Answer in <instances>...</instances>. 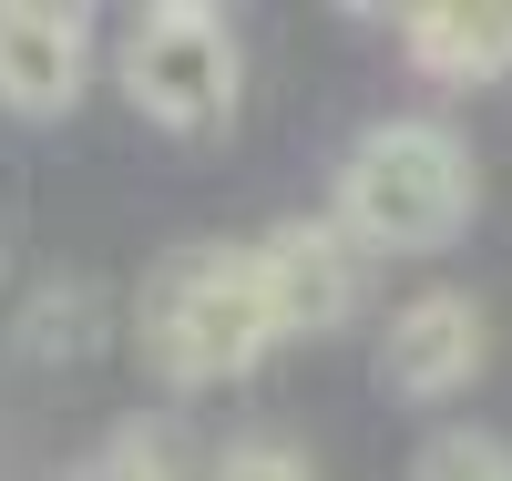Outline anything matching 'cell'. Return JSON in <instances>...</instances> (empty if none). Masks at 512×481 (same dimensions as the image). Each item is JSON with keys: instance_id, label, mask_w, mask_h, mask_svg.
<instances>
[{"instance_id": "cell-1", "label": "cell", "mask_w": 512, "mask_h": 481, "mask_svg": "<svg viewBox=\"0 0 512 481\" xmlns=\"http://www.w3.org/2000/svg\"><path fill=\"white\" fill-rule=\"evenodd\" d=\"M134 338H144L154 379L216 389V379H246L256 359H267V348L287 338V318L267 297L256 246H175V256H154V277H144Z\"/></svg>"}, {"instance_id": "cell-2", "label": "cell", "mask_w": 512, "mask_h": 481, "mask_svg": "<svg viewBox=\"0 0 512 481\" xmlns=\"http://www.w3.org/2000/svg\"><path fill=\"white\" fill-rule=\"evenodd\" d=\"M472 205H482V174L461 154V134H441V123H369L349 144V164H338L328 215L369 256H441V246H461Z\"/></svg>"}, {"instance_id": "cell-3", "label": "cell", "mask_w": 512, "mask_h": 481, "mask_svg": "<svg viewBox=\"0 0 512 481\" xmlns=\"http://www.w3.org/2000/svg\"><path fill=\"white\" fill-rule=\"evenodd\" d=\"M113 72H123V103L144 123H164V134H226L236 103H246V52H236V31L205 11V0H154V11H134Z\"/></svg>"}, {"instance_id": "cell-4", "label": "cell", "mask_w": 512, "mask_h": 481, "mask_svg": "<svg viewBox=\"0 0 512 481\" xmlns=\"http://www.w3.org/2000/svg\"><path fill=\"white\" fill-rule=\"evenodd\" d=\"M256 267H267V297H277L287 338L349 328L359 297H369V246L338 226V215H287L277 236H256Z\"/></svg>"}, {"instance_id": "cell-5", "label": "cell", "mask_w": 512, "mask_h": 481, "mask_svg": "<svg viewBox=\"0 0 512 481\" xmlns=\"http://www.w3.org/2000/svg\"><path fill=\"white\" fill-rule=\"evenodd\" d=\"M93 82V11L72 0H0V103L21 123H52Z\"/></svg>"}, {"instance_id": "cell-6", "label": "cell", "mask_w": 512, "mask_h": 481, "mask_svg": "<svg viewBox=\"0 0 512 481\" xmlns=\"http://www.w3.org/2000/svg\"><path fill=\"white\" fill-rule=\"evenodd\" d=\"M482 359H492L482 297L431 287V297H410L390 318V338H379V389H390V400H451V389L482 379Z\"/></svg>"}, {"instance_id": "cell-7", "label": "cell", "mask_w": 512, "mask_h": 481, "mask_svg": "<svg viewBox=\"0 0 512 481\" xmlns=\"http://www.w3.org/2000/svg\"><path fill=\"white\" fill-rule=\"evenodd\" d=\"M400 52H410L420 82H441V93H482V82L512 72V0H410Z\"/></svg>"}, {"instance_id": "cell-8", "label": "cell", "mask_w": 512, "mask_h": 481, "mask_svg": "<svg viewBox=\"0 0 512 481\" xmlns=\"http://www.w3.org/2000/svg\"><path fill=\"white\" fill-rule=\"evenodd\" d=\"M93 471H103V481H205L216 451H205V430H195L185 410H134V420L103 430Z\"/></svg>"}, {"instance_id": "cell-9", "label": "cell", "mask_w": 512, "mask_h": 481, "mask_svg": "<svg viewBox=\"0 0 512 481\" xmlns=\"http://www.w3.org/2000/svg\"><path fill=\"white\" fill-rule=\"evenodd\" d=\"M103 338H113V297H103L93 277H62V287L21 297V359L82 369V359H103Z\"/></svg>"}, {"instance_id": "cell-10", "label": "cell", "mask_w": 512, "mask_h": 481, "mask_svg": "<svg viewBox=\"0 0 512 481\" xmlns=\"http://www.w3.org/2000/svg\"><path fill=\"white\" fill-rule=\"evenodd\" d=\"M410 481H512V451L492 441V430H431L410 461Z\"/></svg>"}, {"instance_id": "cell-11", "label": "cell", "mask_w": 512, "mask_h": 481, "mask_svg": "<svg viewBox=\"0 0 512 481\" xmlns=\"http://www.w3.org/2000/svg\"><path fill=\"white\" fill-rule=\"evenodd\" d=\"M205 481H318V461H308V441H287V430H246V441L216 451Z\"/></svg>"}]
</instances>
